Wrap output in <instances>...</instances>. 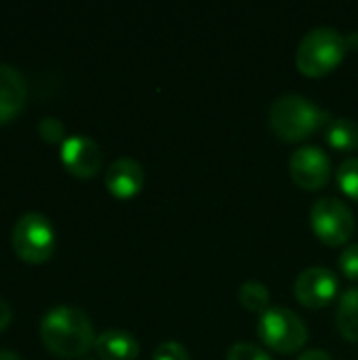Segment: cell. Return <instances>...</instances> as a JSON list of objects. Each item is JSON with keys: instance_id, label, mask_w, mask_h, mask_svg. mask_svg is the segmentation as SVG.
<instances>
[{"instance_id": "cell-17", "label": "cell", "mask_w": 358, "mask_h": 360, "mask_svg": "<svg viewBox=\"0 0 358 360\" xmlns=\"http://www.w3.org/2000/svg\"><path fill=\"white\" fill-rule=\"evenodd\" d=\"M38 135L49 143H63L65 141V127L55 116H44L38 122Z\"/></svg>"}, {"instance_id": "cell-10", "label": "cell", "mask_w": 358, "mask_h": 360, "mask_svg": "<svg viewBox=\"0 0 358 360\" xmlns=\"http://www.w3.org/2000/svg\"><path fill=\"white\" fill-rule=\"evenodd\" d=\"M27 84L23 74L0 61V124L13 120L25 105Z\"/></svg>"}, {"instance_id": "cell-22", "label": "cell", "mask_w": 358, "mask_h": 360, "mask_svg": "<svg viewBox=\"0 0 358 360\" xmlns=\"http://www.w3.org/2000/svg\"><path fill=\"white\" fill-rule=\"evenodd\" d=\"M298 360H333L329 356V352L325 350H308L306 354H302Z\"/></svg>"}, {"instance_id": "cell-3", "label": "cell", "mask_w": 358, "mask_h": 360, "mask_svg": "<svg viewBox=\"0 0 358 360\" xmlns=\"http://www.w3.org/2000/svg\"><path fill=\"white\" fill-rule=\"evenodd\" d=\"M346 51V36H342L338 30L314 27L300 40L295 61L302 74L323 76L344 59Z\"/></svg>"}, {"instance_id": "cell-9", "label": "cell", "mask_w": 358, "mask_h": 360, "mask_svg": "<svg viewBox=\"0 0 358 360\" xmlns=\"http://www.w3.org/2000/svg\"><path fill=\"white\" fill-rule=\"evenodd\" d=\"M338 295V278L325 266H312L300 272L295 281V297L308 308H323Z\"/></svg>"}, {"instance_id": "cell-11", "label": "cell", "mask_w": 358, "mask_h": 360, "mask_svg": "<svg viewBox=\"0 0 358 360\" xmlns=\"http://www.w3.org/2000/svg\"><path fill=\"white\" fill-rule=\"evenodd\" d=\"M106 186L116 198H131L143 186V169L137 160L122 156L116 158L106 171Z\"/></svg>"}, {"instance_id": "cell-2", "label": "cell", "mask_w": 358, "mask_h": 360, "mask_svg": "<svg viewBox=\"0 0 358 360\" xmlns=\"http://www.w3.org/2000/svg\"><path fill=\"white\" fill-rule=\"evenodd\" d=\"M329 120L327 110L304 95H281L270 108V127L285 141H302Z\"/></svg>"}, {"instance_id": "cell-16", "label": "cell", "mask_w": 358, "mask_h": 360, "mask_svg": "<svg viewBox=\"0 0 358 360\" xmlns=\"http://www.w3.org/2000/svg\"><path fill=\"white\" fill-rule=\"evenodd\" d=\"M338 184L350 198L358 200V158H348L340 165Z\"/></svg>"}, {"instance_id": "cell-5", "label": "cell", "mask_w": 358, "mask_h": 360, "mask_svg": "<svg viewBox=\"0 0 358 360\" xmlns=\"http://www.w3.org/2000/svg\"><path fill=\"white\" fill-rule=\"evenodd\" d=\"M257 338L270 350L291 354L304 348L308 340V327L293 310L272 306L257 321Z\"/></svg>"}, {"instance_id": "cell-4", "label": "cell", "mask_w": 358, "mask_h": 360, "mask_svg": "<svg viewBox=\"0 0 358 360\" xmlns=\"http://www.w3.org/2000/svg\"><path fill=\"white\" fill-rule=\"evenodd\" d=\"M13 251L27 264H42L55 251V228L42 213H23L11 232Z\"/></svg>"}, {"instance_id": "cell-24", "label": "cell", "mask_w": 358, "mask_h": 360, "mask_svg": "<svg viewBox=\"0 0 358 360\" xmlns=\"http://www.w3.org/2000/svg\"><path fill=\"white\" fill-rule=\"evenodd\" d=\"M0 360H23L15 350H0Z\"/></svg>"}, {"instance_id": "cell-23", "label": "cell", "mask_w": 358, "mask_h": 360, "mask_svg": "<svg viewBox=\"0 0 358 360\" xmlns=\"http://www.w3.org/2000/svg\"><path fill=\"white\" fill-rule=\"evenodd\" d=\"M346 46L348 51H358V32H350L346 36Z\"/></svg>"}, {"instance_id": "cell-1", "label": "cell", "mask_w": 358, "mask_h": 360, "mask_svg": "<svg viewBox=\"0 0 358 360\" xmlns=\"http://www.w3.org/2000/svg\"><path fill=\"white\" fill-rule=\"evenodd\" d=\"M40 340L49 352L61 359H76L95 346V331L89 316L74 306H55L40 321Z\"/></svg>"}, {"instance_id": "cell-19", "label": "cell", "mask_w": 358, "mask_h": 360, "mask_svg": "<svg viewBox=\"0 0 358 360\" xmlns=\"http://www.w3.org/2000/svg\"><path fill=\"white\" fill-rule=\"evenodd\" d=\"M152 360H190V354L188 350L177 344V342H162L154 354H152Z\"/></svg>"}, {"instance_id": "cell-6", "label": "cell", "mask_w": 358, "mask_h": 360, "mask_svg": "<svg viewBox=\"0 0 358 360\" xmlns=\"http://www.w3.org/2000/svg\"><path fill=\"white\" fill-rule=\"evenodd\" d=\"M310 224L314 234L331 247L348 243L354 234V215L350 207L333 196H325L314 202L310 211Z\"/></svg>"}, {"instance_id": "cell-12", "label": "cell", "mask_w": 358, "mask_h": 360, "mask_svg": "<svg viewBox=\"0 0 358 360\" xmlns=\"http://www.w3.org/2000/svg\"><path fill=\"white\" fill-rule=\"evenodd\" d=\"M95 352L101 360H135L139 354V344L129 331L108 329L97 335Z\"/></svg>"}, {"instance_id": "cell-7", "label": "cell", "mask_w": 358, "mask_h": 360, "mask_svg": "<svg viewBox=\"0 0 358 360\" xmlns=\"http://www.w3.org/2000/svg\"><path fill=\"white\" fill-rule=\"evenodd\" d=\"M289 173L300 188L321 190L331 177V160L317 146L298 148L289 158Z\"/></svg>"}, {"instance_id": "cell-14", "label": "cell", "mask_w": 358, "mask_h": 360, "mask_svg": "<svg viewBox=\"0 0 358 360\" xmlns=\"http://www.w3.org/2000/svg\"><path fill=\"white\" fill-rule=\"evenodd\" d=\"M325 137H327V143L335 150H357L358 148V122L348 118V116H342V118H333L327 122V129H325Z\"/></svg>"}, {"instance_id": "cell-8", "label": "cell", "mask_w": 358, "mask_h": 360, "mask_svg": "<svg viewBox=\"0 0 358 360\" xmlns=\"http://www.w3.org/2000/svg\"><path fill=\"white\" fill-rule=\"evenodd\" d=\"M59 158L63 167L76 177H93L103 165L101 148L87 135H68L61 143Z\"/></svg>"}, {"instance_id": "cell-13", "label": "cell", "mask_w": 358, "mask_h": 360, "mask_svg": "<svg viewBox=\"0 0 358 360\" xmlns=\"http://www.w3.org/2000/svg\"><path fill=\"white\" fill-rule=\"evenodd\" d=\"M338 329L348 342H358V287H350L340 295Z\"/></svg>"}, {"instance_id": "cell-18", "label": "cell", "mask_w": 358, "mask_h": 360, "mask_svg": "<svg viewBox=\"0 0 358 360\" xmlns=\"http://www.w3.org/2000/svg\"><path fill=\"white\" fill-rule=\"evenodd\" d=\"M226 360H272L268 356L266 350L257 348L255 344H234L228 354Z\"/></svg>"}, {"instance_id": "cell-21", "label": "cell", "mask_w": 358, "mask_h": 360, "mask_svg": "<svg viewBox=\"0 0 358 360\" xmlns=\"http://www.w3.org/2000/svg\"><path fill=\"white\" fill-rule=\"evenodd\" d=\"M11 319H13V310L8 306V302L0 297V331H4L8 327Z\"/></svg>"}, {"instance_id": "cell-20", "label": "cell", "mask_w": 358, "mask_h": 360, "mask_svg": "<svg viewBox=\"0 0 358 360\" xmlns=\"http://www.w3.org/2000/svg\"><path fill=\"white\" fill-rule=\"evenodd\" d=\"M340 270L344 272V276L358 281V243L344 249V253L340 255Z\"/></svg>"}, {"instance_id": "cell-15", "label": "cell", "mask_w": 358, "mask_h": 360, "mask_svg": "<svg viewBox=\"0 0 358 360\" xmlns=\"http://www.w3.org/2000/svg\"><path fill=\"white\" fill-rule=\"evenodd\" d=\"M238 302L243 304V308L264 314L266 310H270V291L260 281H247L238 289Z\"/></svg>"}]
</instances>
